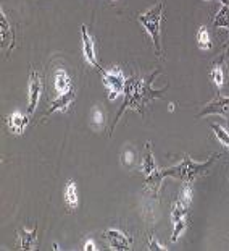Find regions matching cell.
<instances>
[{
    "label": "cell",
    "mask_w": 229,
    "mask_h": 251,
    "mask_svg": "<svg viewBox=\"0 0 229 251\" xmlns=\"http://www.w3.org/2000/svg\"><path fill=\"white\" fill-rule=\"evenodd\" d=\"M100 73H102V79H104L105 88L108 89V99L110 100H115L120 94L125 93L126 78L118 67H113V68H110V70H102Z\"/></svg>",
    "instance_id": "277c9868"
},
{
    "label": "cell",
    "mask_w": 229,
    "mask_h": 251,
    "mask_svg": "<svg viewBox=\"0 0 229 251\" xmlns=\"http://www.w3.org/2000/svg\"><path fill=\"white\" fill-rule=\"evenodd\" d=\"M29 117L31 115H24L21 112H13L12 115H8V128L10 131L15 133V135H23L26 126L29 124Z\"/></svg>",
    "instance_id": "8fae6325"
},
{
    "label": "cell",
    "mask_w": 229,
    "mask_h": 251,
    "mask_svg": "<svg viewBox=\"0 0 229 251\" xmlns=\"http://www.w3.org/2000/svg\"><path fill=\"white\" fill-rule=\"evenodd\" d=\"M81 37H83V54H84V57H86L87 63H90L92 67H95L99 72H102L104 68L100 67V65H99V62H97V54H95L94 39H92V36L89 34V31H87V26H86V25H83V26H81Z\"/></svg>",
    "instance_id": "ba28073f"
},
{
    "label": "cell",
    "mask_w": 229,
    "mask_h": 251,
    "mask_svg": "<svg viewBox=\"0 0 229 251\" xmlns=\"http://www.w3.org/2000/svg\"><path fill=\"white\" fill-rule=\"evenodd\" d=\"M148 248H150V250H155V251H163V250H167V247H163V245L160 243L158 240H157L155 237H153V235H152L150 238H148Z\"/></svg>",
    "instance_id": "d4e9b609"
},
{
    "label": "cell",
    "mask_w": 229,
    "mask_h": 251,
    "mask_svg": "<svg viewBox=\"0 0 229 251\" xmlns=\"http://www.w3.org/2000/svg\"><path fill=\"white\" fill-rule=\"evenodd\" d=\"M228 65H229V44H228Z\"/></svg>",
    "instance_id": "4316f807"
},
{
    "label": "cell",
    "mask_w": 229,
    "mask_h": 251,
    "mask_svg": "<svg viewBox=\"0 0 229 251\" xmlns=\"http://www.w3.org/2000/svg\"><path fill=\"white\" fill-rule=\"evenodd\" d=\"M139 21L141 25L146 28V31L150 34L153 46H155V52L157 55H162V39H160V34H162V29H160V23L163 20V2H158L155 7H152L147 12L139 13Z\"/></svg>",
    "instance_id": "3957f363"
},
{
    "label": "cell",
    "mask_w": 229,
    "mask_h": 251,
    "mask_svg": "<svg viewBox=\"0 0 229 251\" xmlns=\"http://www.w3.org/2000/svg\"><path fill=\"white\" fill-rule=\"evenodd\" d=\"M197 44L202 50H208L211 49V41H210V34L207 31L205 26H200L199 31H197Z\"/></svg>",
    "instance_id": "d6986e66"
},
{
    "label": "cell",
    "mask_w": 229,
    "mask_h": 251,
    "mask_svg": "<svg viewBox=\"0 0 229 251\" xmlns=\"http://www.w3.org/2000/svg\"><path fill=\"white\" fill-rule=\"evenodd\" d=\"M0 26H2V28H0V36H2V46H3V49L12 50L15 36H13V31H12V26H10L7 17H5L3 10H2V17H0Z\"/></svg>",
    "instance_id": "5bb4252c"
},
{
    "label": "cell",
    "mask_w": 229,
    "mask_h": 251,
    "mask_svg": "<svg viewBox=\"0 0 229 251\" xmlns=\"http://www.w3.org/2000/svg\"><path fill=\"white\" fill-rule=\"evenodd\" d=\"M105 124V115L102 109L99 107H94L92 112H90V125H92V128H95V130H99V128H102Z\"/></svg>",
    "instance_id": "44dd1931"
},
{
    "label": "cell",
    "mask_w": 229,
    "mask_h": 251,
    "mask_svg": "<svg viewBox=\"0 0 229 251\" xmlns=\"http://www.w3.org/2000/svg\"><path fill=\"white\" fill-rule=\"evenodd\" d=\"M218 157H220V156L213 154L208 161L195 162L190 157L186 156L178 165H173V167L163 169L162 174H163V177H171V178L184 181V183H192V181H195L199 177H202V175H205L207 172H208V170L211 169L213 162H215Z\"/></svg>",
    "instance_id": "7a4b0ae2"
},
{
    "label": "cell",
    "mask_w": 229,
    "mask_h": 251,
    "mask_svg": "<svg viewBox=\"0 0 229 251\" xmlns=\"http://www.w3.org/2000/svg\"><path fill=\"white\" fill-rule=\"evenodd\" d=\"M213 25L215 28L229 29V2L228 0H221V7L213 17Z\"/></svg>",
    "instance_id": "9a60e30c"
},
{
    "label": "cell",
    "mask_w": 229,
    "mask_h": 251,
    "mask_svg": "<svg viewBox=\"0 0 229 251\" xmlns=\"http://www.w3.org/2000/svg\"><path fill=\"white\" fill-rule=\"evenodd\" d=\"M163 174L162 170H157V172H153L152 175H148V177L146 178V191H148L150 193V196L157 198L158 196V190L160 186H162V181H163Z\"/></svg>",
    "instance_id": "e0dca14e"
},
{
    "label": "cell",
    "mask_w": 229,
    "mask_h": 251,
    "mask_svg": "<svg viewBox=\"0 0 229 251\" xmlns=\"http://www.w3.org/2000/svg\"><path fill=\"white\" fill-rule=\"evenodd\" d=\"M84 250H86V251H95L97 248H95V243L92 242V240H89V242H86V245H84Z\"/></svg>",
    "instance_id": "484cf974"
},
{
    "label": "cell",
    "mask_w": 229,
    "mask_h": 251,
    "mask_svg": "<svg viewBox=\"0 0 229 251\" xmlns=\"http://www.w3.org/2000/svg\"><path fill=\"white\" fill-rule=\"evenodd\" d=\"M141 170L144 174L147 175H152L153 172H157L158 167H157V162L153 159V152H152V144L147 143L146 144V152H144V157H142V164H141Z\"/></svg>",
    "instance_id": "2e32d148"
},
{
    "label": "cell",
    "mask_w": 229,
    "mask_h": 251,
    "mask_svg": "<svg viewBox=\"0 0 229 251\" xmlns=\"http://www.w3.org/2000/svg\"><path fill=\"white\" fill-rule=\"evenodd\" d=\"M41 93H42V79L39 76V73L31 70L29 75V84H28V115H33L34 110L37 107V102H39V98H41Z\"/></svg>",
    "instance_id": "8992f818"
},
{
    "label": "cell",
    "mask_w": 229,
    "mask_h": 251,
    "mask_svg": "<svg viewBox=\"0 0 229 251\" xmlns=\"http://www.w3.org/2000/svg\"><path fill=\"white\" fill-rule=\"evenodd\" d=\"M18 247L21 250H36L37 248V226L33 230L23 228L18 233Z\"/></svg>",
    "instance_id": "7c38bea8"
},
{
    "label": "cell",
    "mask_w": 229,
    "mask_h": 251,
    "mask_svg": "<svg viewBox=\"0 0 229 251\" xmlns=\"http://www.w3.org/2000/svg\"><path fill=\"white\" fill-rule=\"evenodd\" d=\"M53 84H55V89L58 94L66 93V91L73 89V83L65 68H57L55 73H53Z\"/></svg>",
    "instance_id": "4fadbf2b"
},
{
    "label": "cell",
    "mask_w": 229,
    "mask_h": 251,
    "mask_svg": "<svg viewBox=\"0 0 229 251\" xmlns=\"http://www.w3.org/2000/svg\"><path fill=\"white\" fill-rule=\"evenodd\" d=\"M74 98H76V94H74V88L66 91V93H62L58 98L53 100V102L50 104V107L45 110V114L42 115L45 119L47 115L53 114V112H66L68 109H70V105L74 102Z\"/></svg>",
    "instance_id": "9c48e42d"
},
{
    "label": "cell",
    "mask_w": 229,
    "mask_h": 251,
    "mask_svg": "<svg viewBox=\"0 0 229 251\" xmlns=\"http://www.w3.org/2000/svg\"><path fill=\"white\" fill-rule=\"evenodd\" d=\"M228 149H229V146H228Z\"/></svg>",
    "instance_id": "83f0119b"
},
{
    "label": "cell",
    "mask_w": 229,
    "mask_h": 251,
    "mask_svg": "<svg viewBox=\"0 0 229 251\" xmlns=\"http://www.w3.org/2000/svg\"><path fill=\"white\" fill-rule=\"evenodd\" d=\"M204 115H221V117H225L226 120H229V98L218 94L216 99H213L211 102H208L202 109L199 117H204Z\"/></svg>",
    "instance_id": "52a82bcc"
},
{
    "label": "cell",
    "mask_w": 229,
    "mask_h": 251,
    "mask_svg": "<svg viewBox=\"0 0 229 251\" xmlns=\"http://www.w3.org/2000/svg\"><path fill=\"white\" fill-rule=\"evenodd\" d=\"M210 76L213 79V83L216 84V88L221 89L223 88V83H225V72H223L221 63H215V65H213L211 72H210Z\"/></svg>",
    "instance_id": "ffe728a7"
},
{
    "label": "cell",
    "mask_w": 229,
    "mask_h": 251,
    "mask_svg": "<svg viewBox=\"0 0 229 251\" xmlns=\"http://www.w3.org/2000/svg\"><path fill=\"white\" fill-rule=\"evenodd\" d=\"M211 130H213V133H215V136L220 140L225 146L228 148L229 146V133L223 128L221 125H218V124H211Z\"/></svg>",
    "instance_id": "7402d4cb"
},
{
    "label": "cell",
    "mask_w": 229,
    "mask_h": 251,
    "mask_svg": "<svg viewBox=\"0 0 229 251\" xmlns=\"http://www.w3.org/2000/svg\"><path fill=\"white\" fill-rule=\"evenodd\" d=\"M65 201L70 209H76L78 207V188L74 181H68L65 190Z\"/></svg>",
    "instance_id": "ac0fdd59"
},
{
    "label": "cell",
    "mask_w": 229,
    "mask_h": 251,
    "mask_svg": "<svg viewBox=\"0 0 229 251\" xmlns=\"http://www.w3.org/2000/svg\"><path fill=\"white\" fill-rule=\"evenodd\" d=\"M192 195H194V191H192V186H190V183H186L183 188H181V198L179 200L184 202V204H187L190 206V202H192Z\"/></svg>",
    "instance_id": "603a6c76"
},
{
    "label": "cell",
    "mask_w": 229,
    "mask_h": 251,
    "mask_svg": "<svg viewBox=\"0 0 229 251\" xmlns=\"http://www.w3.org/2000/svg\"><path fill=\"white\" fill-rule=\"evenodd\" d=\"M171 222H173V242H178V238L184 233V230L189 226V206L184 204L181 200L173 202L171 211Z\"/></svg>",
    "instance_id": "5b68a950"
},
{
    "label": "cell",
    "mask_w": 229,
    "mask_h": 251,
    "mask_svg": "<svg viewBox=\"0 0 229 251\" xmlns=\"http://www.w3.org/2000/svg\"><path fill=\"white\" fill-rule=\"evenodd\" d=\"M121 162H123V165H126L127 169H131L132 165H134V162H136L134 151H132L131 148H127L126 151L123 152V156H121Z\"/></svg>",
    "instance_id": "cb8c5ba5"
},
{
    "label": "cell",
    "mask_w": 229,
    "mask_h": 251,
    "mask_svg": "<svg viewBox=\"0 0 229 251\" xmlns=\"http://www.w3.org/2000/svg\"><path fill=\"white\" fill-rule=\"evenodd\" d=\"M158 70L153 72L150 76L147 78H136L131 76L126 79V86H125V102L120 107L118 114H116V119L113 120V125H111V131L115 130L116 124L121 119V115L125 114L127 109H132L139 114H144V107L152 102L153 99H160L165 93V89H153V81L158 76Z\"/></svg>",
    "instance_id": "6da1fadb"
},
{
    "label": "cell",
    "mask_w": 229,
    "mask_h": 251,
    "mask_svg": "<svg viewBox=\"0 0 229 251\" xmlns=\"http://www.w3.org/2000/svg\"><path fill=\"white\" fill-rule=\"evenodd\" d=\"M105 238L108 240L110 247L116 251H125V250H129V247H131L129 237H126L123 232L116 230V228H110V230H106Z\"/></svg>",
    "instance_id": "30bf717a"
}]
</instances>
